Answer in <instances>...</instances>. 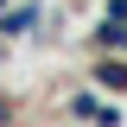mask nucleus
Here are the masks:
<instances>
[{"label":"nucleus","mask_w":127,"mask_h":127,"mask_svg":"<svg viewBox=\"0 0 127 127\" xmlns=\"http://www.w3.org/2000/svg\"><path fill=\"white\" fill-rule=\"evenodd\" d=\"M70 108H76L83 121H108V127H114V108H102V102H95V95H76V102H70Z\"/></svg>","instance_id":"nucleus-1"},{"label":"nucleus","mask_w":127,"mask_h":127,"mask_svg":"<svg viewBox=\"0 0 127 127\" xmlns=\"http://www.w3.org/2000/svg\"><path fill=\"white\" fill-rule=\"evenodd\" d=\"M95 83H102V89H127V64H102Z\"/></svg>","instance_id":"nucleus-2"},{"label":"nucleus","mask_w":127,"mask_h":127,"mask_svg":"<svg viewBox=\"0 0 127 127\" xmlns=\"http://www.w3.org/2000/svg\"><path fill=\"white\" fill-rule=\"evenodd\" d=\"M102 45H114V51H127V26H121V19H108V26H102Z\"/></svg>","instance_id":"nucleus-3"},{"label":"nucleus","mask_w":127,"mask_h":127,"mask_svg":"<svg viewBox=\"0 0 127 127\" xmlns=\"http://www.w3.org/2000/svg\"><path fill=\"white\" fill-rule=\"evenodd\" d=\"M32 19H38V6H13V13H6V32H19V26H32Z\"/></svg>","instance_id":"nucleus-4"},{"label":"nucleus","mask_w":127,"mask_h":127,"mask_svg":"<svg viewBox=\"0 0 127 127\" xmlns=\"http://www.w3.org/2000/svg\"><path fill=\"white\" fill-rule=\"evenodd\" d=\"M108 19H127V0H114V6H108Z\"/></svg>","instance_id":"nucleus-5"}]
</instances>
